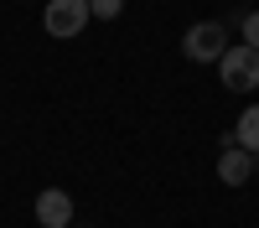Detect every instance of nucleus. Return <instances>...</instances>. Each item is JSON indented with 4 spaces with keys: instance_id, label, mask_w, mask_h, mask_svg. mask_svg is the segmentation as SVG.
Returning a JSON list of instances; mask_svg holds the SVG:
<instances>
[{
    "instance_id": "obj_4",
    "label": "nucleus",
    "mask_w": 259,
    "mask_h": 228,
    "mask_svg": "<svg viewBox=\"0 0 259 228\" xmlns=\"http://www.w3.org/2000/svg\"><path fill=\"white\" fill-rule=\"evenodd\" d=\"M218 176H223L228 187H244V181H254V156L244 151V145H233V135L223 140V151H218Z\"/></svg>"
},
{
    "instance_id": "obj_2",
    "label": "nucleus",
    "mask_w": 259,
    "mask_h": 228,
    "mask_svg": "<svg viewBox=\"0 0 259 228\" xmlns=\"http://www.w3.org/2000/svg\"><path fill=\"white\" fill-rule=\"evenodd\" d=\"M228 52V26L223 21H197V26H187L182 36V57L187 62H218Z\"/></svg>"
},
{
    "instance_id": "obj_1",
    "label": "nucleus",
    "mask_w": 259,
    "mask_h": 228,
    "mask_svg": "<svg viewBox=\"0 0 259 228\" xmlns=\"http://www.w3.org/2000/svg\"><path fill=\"white\" fill-rule=\"evenodd\" d=\"M218 78H223V88L228 94H254L259 88V52L254 47H228L223 57H218Z\"/></svg>"
},
{
    "instance_id": "obj_3",
    "label": "nucleus",
    "mask_w": 259,
    "mask_h": 228,
    "mask_svg": "<svg viewBox=\"0 0 259 228\" xmlns=\"http://www.w3.org/2000/svg\"><path fill=\"white\" fill-rule=\"evenodd\" d=\"M94 21V11H89V0H47V16H41V26H47V36H57V41H73L83 26Z\"/></svg>"
},
{
    "instance_id": "obj_5",
    "label": "nucleus",
    "mask_w": 259,
    "mask_h": 228,
    "mask_svg": "<svg viewBox=\"0 0 259 228\" xmlns=\"http://www.w3.org/2000/svg\"><path fill=\"white\" fill-rule=\"evenodd\" d=\"M36 223L41 228H73V197L47 187V192L36 197Z\"/></svg>"
},
{
    "instance_id": "obj_6",
    "label": "nucleus",
    "mask_w": 259,
    "mask_h": 228,
    "mask_svg": "<svg viewBox=\"0 0 259 228\" xmlns=\"http://www.w3.org/2000/svg\"><path fill=\"white\" fill-rule=\"evenodd\" d=\"M233 145H244L249 156H259V104H249V109L239 114V124H233Z\"/></svg>"
},
{
    "instance_id": "obj_7",
    "label": "nucleus",
    "mask_w": 259,
    "mask_h": 228,
    "mask_svg": "<svg viewBox=\"0 0 259 228\" xmlns=\"http://www.w3.org/2000/svg\"><path fill=\"white\" fill-rule=\"evenodd\" d=\"M89 11H94V21H119L124 0H89Z\"/></svg>"
},
{
    "instance_id": "obj_9",
    "label": "nucleus",
    "mask_w": 259,
    "mask_h": 228,
    "mask_svg": "<svg viewBox=\"0 0 259 228\" xmlns=\"http://www.w3.org/2000/svg\"><path fill=\"white\" fill-rule=\"evenodd\" d=\"M254 176H259V156H254Z\"/></svg>"
},
{
    "instance_id": "obj_10",
    "label": "nucleus",
    "mask_w": 259,
    "mask_h": 228,
    "mask_svg": "<svg viewBox=\"0 0 259 228\" xmlns=\"http://www.w3.org/2000/svg\"><path fill=\"white\" fill-rule=\"evenodd\" d=\"M78 228H89V223H78Z\"/></svg>"
},
{
    "instance_id": "obj_8",
    "label": "nucleus",
    "mask_w": 259,
    "mask_h": 228,
    "mask_svg": "<svg viewBox=\"0 0 259 228\" xmlns=\"http://www.w3.org/2000/svg\"><path fill=\"white\" fill-rule=\"evenodd\" d=\"M239 31H244V47H254V52H259V11H249V16L239 21Z\"/></svg>"
}]
</instances>
